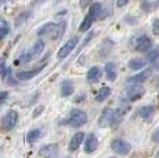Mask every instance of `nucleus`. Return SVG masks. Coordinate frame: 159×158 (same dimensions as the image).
<instances>
[{
  "label": "nucleus",
  "instance_id": "30",
  "mask_svg": "<svg viewBox=\"0 0 159 158\" xmlns=\"http://www.w3.org/2000/svg\"><path fill=\"white\" fill-rule=\"evenodd\" d=\"M8 97V92H0V101H4Z\"/></svg>",
  "mask_w": 159,
  "mask_h": 158
},
{
  "label": "nucleus",
  "instance_id": "15",
  "mask_svg": "<svg viewBox=\"0 0 159 158\" xmlns=\"http://www.w3.org/2000/svg\"><path fill=\"white\" fill-rule=\"evenodd\" d=\"M56 26H57V24H53V22L44 24L43 26H40V28L38 29V35H39V36H46V35H48V36L51 38V36H53V33H54V29H56Z\"/></svg>",
  "mask_w": 159,
  "mask_h": 158
},
{
  "label": "nucleus",
  "instance_id": "4",
  "mask_svg": "<svg viewBox=\"0 0 159 158\" xmlns=\"http://www.w3.org/2000/svg\"><path fill=\"white\" fill-rule=\"evenodd\" d=\"M17 122H18V112L14 111V110L8 111L7 114L2 118V130L8 132V130L14 129L15 125H17Z\"/></svg>",
  "mask_w": 159,
  "mask_h": 158
},
{
  "label": "nucleus",
  "instance_id": "21",
  "mask_svg": "<svg viewBox=\"0 0 159 158\" xmlns=\"http://www.w3.org/2000/svg\"><path fill=\"white\" fill-rule=\"evenodd\" d=\"M43 49H44V42L43 40H38L32 47H30V51H32L33 57H36V56H40L42 51H43Z\"/></svg>",
  "mask_w": 159,
  "mask_h": 158
},
{
  "label": "nucleus",
  "instance_id": "5",
  "mask_svg": "<svg viewBox=\"0 0 159 158\" xmlns=\"http://www.w3.org/2000/svg\"><path fill=\"white\" fill-rule=\"evenodd\" d=\"M115 121H116V111L112 110V108H105L98 118V125L101 128H107L112 125Z\"/></svg>",
  "mask_w": 159,
  "mask_h": 158
},
{
  "label": "nucleus",
  "instance_id": "32",
  "mask_svg": "<svg viewBox=\"0 0 159 158\" xmlns=\"http://www.w3.org/2000/svg\"><path fill=\"white\" fill-rule=\"evenodd\" d=\"M127 2H118V7H122V6H126Z\"/></svg>",
  "mask_w": 159,
  "mask_h": 158
},
{
  "label": "nucleus",
  "instance_id": "17",
  "mask_svg": "<svg viewBox=\"0 0 159 158\" xmlns=\"http://www.w3.org/2000/svg\"><path fill=\"white\" fill-rule=\"evenodd\" d=\"M100 78H101V69H100V67H91L87 72V81L94 83V82L100 81Z\"/></svg>",
  "mask_w": 159,
  "mask_h": 158
},
{
  "label": "nucleus",
  "instance_id": "26",
  "mask_svg": "<svg viewBox=\"0 0 159 158\" xmlns=\"http://www.w3.org/2000/svg\"><path fill=\"white\" fill-rule=\"evenodd\" d=\"M158 56H159V50H158V49H155V50H152V51H149V53H148L147 60H148V61H151V63H154V60L157 58Z\"/></svg>",
  "mask_w": 159,
  "mask_h": 158
},
{
  "label": "nucleus",
  "instance_id": "10",
  "mask_svg": "<svg viewBox=\"0 0 159 158\" xmlns=\"http://www.w3.org/2000/svg\"><path fill=\"white\" fill-rule=\"evenodd\" d=\"M151 47H152V42L148 36L143 35V36H139V38L136 39V50L144 53V51H148Z\"/></svg>",
  "mask_w": 159,
  "mask_h": 158
},
{
  "label": "nucleus",
  "instance_id": "23",
  "mask_svg": "<svg viewBox=\"0 0 159 158\" xmlns=\"http://www.w3.org/2000/svg\"><path fill=\"white\" fill-rule=\"evenodd\" d=\"M65 26H66L65 21L57 24V26H56V29H54V33H53V36H51V39H53V40H56V39L60 38V36L64 33V31H65Z\"/></svg>",
  "mask_w": 159,
  "mask_h": 158
},
{
  "label": "nucleus",
  "instance_id": "13",
  "mask_svg": "<svg viewBox=\"0 0 159 158\" xmlns=\"http://www.w3.org/2000/svg\"><path fill=\"white\" fill-rule=\"evenodd\" d=\"M83 140H84V133L83 132L75 133V135L72 136L71 142H69V150H71V151H76L79 147H80V144L83 143Z\"/></svg>",
  "mask_w": 159,
  "mask_h": 158
},
{
  "label": "nucleus",
  "instance_id": "29",
  "mask_svg": "<svg viewBox=\"0 0 159 158\" xmlns=\"http://www.w3.org/2000/svg\"><path fill=\"white\" fill-rule=\"evenodd\" d=\"M43 110H44V107H43V105H40V107H38V108H36V110H35V112H33V117L36 118V117H38V115L40 114V112L43 111Z\"/></svg>",
  "mask_w": 159,
  "mask_h": 158
},
{
  "label": "nucleus",
  "instance_id": "16",
  "mask_svg": "<svg viewBox=\"0 0 159 158\" xmlns=\"http://www.w3.org/2000/svg\"><path fill=\"white\" fill-rule=\"evenodd\" d=\"M105 75L109 81L114 82L116 77H118V69H116L115 63H107L105 64Z\"/></svg>",
  "mask_w": 159,
  "mask_h": 158
},
{
  "label": "nucleus",
  "instance_id": "1",
  "mask_svg": "<svg viewBox=\"0 0 159 158\" xmlns=\"http://www.w3.org/2000/svg\"><path fill=\"white\" fill-rule=\"evenodd\" d=\"M101 8H102V6L100 4V3H91L90 7H89L87 16L83 18L80 26H79V31H80V32H86L87 29L91 26V24L97 20V17H100V14H101V11H102Z\"/></svg>",
  "mask_w": 159,
  "mask_h": 158
},
{
  "label": "nucleus",
  "instance_id": "3",
  "mask_svg": "<svg viewBox=\"0 0 159 158\" xmlns=\"http://www.w3.org/2000/svg\"><path fill=\"white\" fill-rule=\"evenodd\" d=\"M145 90L143 86H139V85H133L130 87H126V90L123 92V99L127 100V101H136V100L141 99L144 96Z\"/></svg>",
  "mask_w": 159,
  "mask_h": 158
},
{
  "label": "nucleus",
  "instance_id": "8",
  "mask_svg": "<svg viewBox=\"0 0 159 158\" xmlns=\"http://www.w3.org/2000/svg\"><path fill=\"white\" fill-rule=\"evenodd\" d=\"M152 75V69L151 68H147L144 71H141L140 74L134 75V77H130L127 79V83H131V85H139V83H143V82H145L147 79Z\"/></svg>",
  "mask_w": 159,
  "mask_h": 158
},
{
  "label": "nucleus",
  "instance_id": "6",
  "mask_svg": "<svg viewBox=\"0 0 159 158\" xmlns=\"http://www.w3.org/2000/svg\"><path fill=\"white\" fill-rule=\"evenodd\" d=\"M78 42H79V38L78 36H75V38H71L68 42H66L65 44H64L62 47L58 50V53H57V58L58 60H64L65 57H68L69 56V53L73 50V49L76 47V44H78Z\"/></svg>",
  "mask_w": 159,
  "mask_h": 158
},
{
  "label": "nucleus",
  "instance_id": "33",
  "mask_svg": "<svg viewBox=\"0 0 159 158\" xmlns=\"http://www.w3.org/2000/svg\"><path fill=\"white\" fill-rule=\"evenodd\" d=\"M157 158H159V153H158V157H157Z\"/></svg>",
  "mask_w": 159,
  "mask_h": 158
},
{
  "label": "nucleus",
  "instance_id": "31",
  "mask_svg": "<svg viewBox=\"0 0 159 158\" xmlns=\"http://www.w3.org/2000/svg\"><path fill=\"white\" fill-rule=\"evenodd\" d=\"M152 65H154L155 69H159V56L157 57V58L154 60V63H152Z\"/></svg>",
  "mask_w": 159,
  "mask_h": 158
},
{
  "label": "nucleus",
  "instance_id": "20",
  "mask_svg": "<svg viewBox=\"0 0 159 158\" xmlns=\"http://www.w3.org/2000/svg\"><path fill=\"white\" fill-rule=\"evenodd\" d=\"M129 68L130 69H143L144 67L147 65V60H143V58H133L129 61Z\"/></svg>",
  "mask_w": 159,
  "mask_h": 158
},
{
  "label": "nucleus",
  "instance_id": "25",
  "mask_svg": "<svg viewBox=\"0 0 159 158\" xmlns=\"http://www.w3.org/2000/svg\"><path fill=\"white\" fill-rule=\"evenodd\" d=\"M40 135H42V132L39 129H33V130H30V132L28 133V137H26V140H28L29 143H35L39 137H40Z\"/></svg>",
  "mask_w": 159,
  "mask_h": 158
},
{
  "label": "nucleus",
  "instance_id": "12",
  "mask_svg": "<svg viewBox=\"0 0 159 158\" xmlns=\"http://www.w3.org/2000/svg\"><path fill=\"white\" fill-rule=\"evenodd\" d=\"M97 146H98V140H97L96 135L90 133L86 137V143H84V153H87V154L94 153L97 150Z\"/></svg>",
  "mask_w": 159,
  "mask_h": 158
},
{
  "label": "nucleus",
  "instance_id": "18",
  "mask_svg": "<svg viewBox=\"0 0 159 158\" xmlns=\"http://www.w3.org/2000/svg\"><path fill=\"white\" fill-rule=\"evenodd\" d=\"M32 58H33V54H32V51H30V49L29 50H25L20 54V57H18L17 60H15V65H18V64H26Z\"/></svg>",
  "mask_w": 159,
  "mask_h": 158
},
{
  "label": "nucleus",
  "instance_id": "24",
  "mask_svg": "<svg viewBox=\"0 0 159 158\" xmlns=\"http://www.w3.org/2000/svg\"><path fill=\"white\" fill-rule=\"evenodd\" d=\"M139 114L141 118L147 119V118H149L152 114H154V107H152V105H144V107H141L139 110Z\"/></svg>",
  "mask_w": 159,
  "mask_h": 158
},
{
  "label": "nucleus",
  "instance_id": "9",
  "mask_svg": "<svg viewBox=\"0 0 159 158\" xmlns=\"http://www.w3.org/2000/svg\"><path fill=\"white\" fill-rule=\"evenodd\" d=\"M39 156L42 158H56L58 156V146L57 144H47L39 150Z\"/></svg>",
  "mask_w": 159,
  "mask_h": 158
},
{
  "label": "nucleus",
  "instance_id": "22",
  "mask_svg": "<svg viewBox=\"0 0 159 158\" xmlns=\"http://www.w3.org/2000/svg\"><path fill=\"white\" fill-rule=\"evenodd\" d=\"M8 32H10V25H8V22L4 18H0V40H3V38H4Z\"/></svg>",
  "mask_w": 159,
  "mask_h": 158
},
{
  "label": "nucleus",
  "instance_id": "19",
  "mask_svg": "<svg viewBox=\"0 0 159 158\" xmlns=\"http://www.w3.org/2000/svg\"><path fill=\"white\" fill-rule=\"evenodd\" d=\"M109 95H111V87L104 86V87H101V89L98 90V92H97V95H96V101H97V103H102L104 100L108 99Z\"/></svg>",
  "mask_w": 159,
  "mask_h": 158
},
{
  "label": "nucleus",
  "instance_id": "7",
  "mask_svg": "<svg viewBox=\"0 0 159 158\" xmlns=\"http://www.w3.org/2000/svg\"><path fill=\"white\" fill-rule=\"evenodd\" d=\"M111 148L114 150V153H116V154L126 156V154L130 153L131 146L127 142L122 140V139H115V140H112V143H111Z\"/></svg>",
  "mask_w": 159,
  "mask_h": 158
},
{
  "label": "nucleus",
  "instance_id": "2",
  "mask_svg": "<svg viewBox=\"0 0 159 158\" xmlns=\"http://www.w3.org/2000/svg\"><path fill=\"white\" fill-rule=\"evenodd\" d=\"M86 122H87V114L82 110H72L68 119H66V123L73 128H80Z\"/></svg>",
  "mask_w": 159,
  "mask_h": 158
},
{
  "label": "nucleus",
  "instance_id": "28",
  "mask_svg": "<svg viewBox=\"0 0 159 158\" xmlns=\"http://www.w3.org/2000/svg\"><path fill=\"white\" fill-rule=\"evenodd\" d=\"M152 140L157 142V143H159V129H157L154 133H152Z\"/></svg>",
  "mask_w": 159,
  "mask_h": 158
},
{
  "label": "nucleus",
  "instance_id": "14",
  "mask_svg": "<svg viewBox=\"0 0 159 158\" xmlns=\"http://www.w3.org/2000/svg\"><path fill=\"white\" fill-rule=\"evenodd\" d=\"M75 92V86L71 81H62L61 82V96L64 97H69L73 95Z\"/></svg>",
  "mask_w": 159,
  "mask_h": 158
},
{
  "label": "nucleus",
  "instance_id": "11",
  "mask_svg": "<svg viewBox=\"0 0 159 158\" xmlns=\"http://www.w3.org/2000/svg\"><path fill=\"white\" fill-rule=\"evenodd\" d=\"M44 65H46V64H44ZM44 65H43V67L38 65V68L30 69V71H20V72L17 74V79H20V81H28V79L35 78L36 75L42 72V69L44 68Z\"/></svg>",
  "mask_w": 159,
  "mask_h": 158
},
{
  "label": "nucleus",
  "instance_id": "27",
  "mask_svg": "<svg viewBox=\"0 0 159 158\" xmlns=\"http://www.w3.org/2000/svg\"><path fill=\"white\" fill-rule=\"evenodd\" d=\"M152 32L155 35H159V18L154 20V22H152Z\"/></svg>",
  "mask_w": 159,
  "mask_h": 158
}]
</instances>
